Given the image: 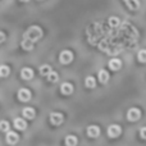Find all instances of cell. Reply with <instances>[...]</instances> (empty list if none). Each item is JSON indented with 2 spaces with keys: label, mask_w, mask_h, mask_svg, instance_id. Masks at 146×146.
Returning <instances> with one entry per match:
<instances>
[{
  "label": "cell",
  "mask_w": 146,
  "mask_h": 146,
  "mask_svg": "<svg viewBox=\"0 0 146 146\" xmlns=\"http://www.w3.org/2000/svg\"><path fill=\"white\" fill-rule=\"evenodd\" d=\"M41 37H42V30H41V27H38V26H31L30 28L26 30L25 35H23V38L31 40V41H33V42L38 41Z\"/></svg>",
  "instance_id": "cell-1"
},
{
  "label": "cell",
  "mask_w": 146,
  "mask_h": 146,
  "mask_svg": "<svg viewBox=\"0 0 146 146\" xmlns=\"http://www.w3.org/2000/svg\"><path fill=\"white\" fill-rule=\"evenodd\" d=\"M73 60V53L69 50H63L59 55V62L62 64H69Z\"/></svg>",
  "instance_id": "cell-2"
},
{
  "label": "cell",
  "mask_w": 146,
  "mask_h": 146,
  "mask_svg": "<svg viewBox=\"0 0 146 146\" xmlns=\"http://www.w3.org/2000/svg\"><path fill=\"white\" fill-rule=\"evenodd\" d=\"M121 133H122L121 126H118V124H111V126H109L108 136L110 137V139H117V137H118Z\"/></svg>",
  "instance_id": "cell-3"
},
{
  "label": "cell",
  "mask_w": 146,
  "mask_h": 146,
  "mask_svg": "<svg viewBox=\"0 0 146 146\" xmlns=\"http://www.w3.org/2000/svg\"><path fill=\"white\" fill-rule=\"evenodd\" d=\"M140 117H141V111H140V109H137V108L129 109L128 113H127V119H128L129 122H136V121H139Z\"/></svg>",
  "instance_id": "cell-4"
},
{
  "label": "cell",
  "mask_w": 146,
  "mask_h": 146,
  "mask_svg": "<svg viewBox=\"0 0 146 146\" xmlns=\"http://www.w3.org/2000/svg\"><path fill=\"white\" fill-rule=\"evenodd\" d=\"M50 123L54 126H59L63 123V114L62 113H51L50 114Z\"/></svg>",
  "instance_id": "cell-5"
},
{
  "label": "cell",
  "mask_w": 146,
  "mask_h": 146,
  "mask_svg": "<svg viewBox=\"0 0 146 146\" xmlns=\"http://www.w3.org/2000/svg\"><path fill=\"white\" fill-rule=\"evenodd\" d=\"M18 99L21 101H28L31 99V91L27 88H21L18 90Z\"/></svg>",
  "instance_id": "cell-6"
},
{
  "label": "cell",
  "mask_w": 146,
  "mask_h": 146,
  "mask_svg": "<svg viewBox=\"0 0 146 146\" xmlns=\"http://www.w3.org/2000/svg\"><path fill=\"white\" fill-rule=\"evenodd\" d=\"M87 135L91 139H96L100 135V128L98 126H88L87 127Z\"/></svg>",
  "instance_id": "cell-7"
},
{
  "label": "cell",
  "mask_w": 146,
  "mask_h": 146,
  "mask_svg": "<svg viewBox=\"0 0 146 146\" xmlns=\"http://www.w3.org/2000/svg\"><path fill=\"white\" fill-rule=\"evenodd\" d=\"M18 140H19V136H18L15 132H8L7 133V142L9 145H15L18 142Z\"/></svg>",
  "instance_id": "cell-8"
},
{
  "label": "cell",
  "mask_w": 146,
  "mask_h": 146,
  "mask_svg": "<svg viewBox=\"0 0 146 146\" xmlns=\"http://www.w3.org/2000/svg\"><path fill=\"white\" fill-rule=\"evenodd\" d=\"M60 92L63 95H71L73 92V85L69 82H64L63 85L60 86Z\"/></svg>",
  "instance_id": "cell-9"
},
{
  "label": "cell",
  "mask_w": 146,
  "mask_h": 146,
  "mask_svg": "<svg viewBox=\"0 0 146 146\" xmlns=\"http://www.w3.org/2000/svg\"><path fill=\"white\" fill-rule=\"evenodd\" d=\"M122 67V62L119 60V59L114 58V59H110L109 60V68L111 69V71H119Z\"/></svg>",
  "instance_id": "cell-10"
},
{
  "label": "cell",
  "mask_w": 146,
  "mask_h": 146,
  "mask_svg": "<svg viewBox=\"0 0 146 146\" xmlns=\"http://www.w3.org/2000/svg\"><path fill=\"white\" fill-rule=\"evenodd\" d=\"M126 5L128 7L129 10H137L140 8V1L139 0H123Z\"/></svg>",
  "instance_id": "cell-11"
},
{
  "label": "cell",
  "mask_w": 146,
  "mask_h": 146,
  "mask_svg": "<svg viewBox=\"0 0 146 146\" xmlns=\"http://www.w3.org/2000/svg\"><path fill=\"white\" fill-rule=\"evenodd\" d=\"M14 127L17 129H19V131H25L26 127H27V123H26L25 119L17 118V119H14Z\"/></svg>",
  "instance_id": "cell-12"
},
{
  "label": "cell",
  "mask_w": 146,
  "mask_h": 146,
  "mask_svg": "<svg viewBox=\"0 0 146 146\" xmlns=\"http://www.w3.org/2000/svg\"><path fill=\"white\" fill-rule=\"evenodd\" d=\"M98 76H99V81H100L101 83H106L109 81V73L106 72L105 69H100Z\"/></svg>",
  "instance_id": "cell-13"
},
{
  "label": "cell",
  "mask_w": 146,
  "mask_h": 146,
  "mask_svg": "<svg viewBox=\"0 0 146 146\" xmlns=\"http://www.w3.org/2000/svg\"><path fill=\"white\" fill-rule=\"evenodd\" d=\"M22 114H23V117H26L27 119H33L36 115L35 109H32V108H25L22 111Z\"/></svg>",
  "instance_id": "cell-14"
},
{
  "label": "cell",
  "mask_w": 146,
  "mask_h": 146,
  "mask_svg": "<svg viewBox=\"0 0 146 146\" xmlns=\"http://www.w3.org/2000/svg\"><path fill=\"white\" fill-rule=\"evenodd\" d=\"M21 76H22L23 80H31L33 77V71L31 68H23L21 71Z\"/></svg>",
  "instance_id": "cell-15"
},
{
  "label": "cell",
  "mask_w": 146,
  "mask_h": 146,
  "mask_svg": "<svg viewBox=\"0 0 146 146\" xmlns=\"http://www.w3.org/2000/svg\"><path fill=\"white\" fill-rule=\"evenodd\" d=\"M22 48L25 49V50H27V51L32 50L33 49V41L27 40V38H23L22 40Z\"/></svg>",
  "instance_id": "cell-16"
},
{
  "label": "cell",
  "mask_w": 146,
  "mask_h": 146,
  "mask_svg": "<svg viewBox=\"0 0 146 146\" xmlns=\"http://www.w3.org/2000/svg\"><path fill=\"white\" fill-rule=\"evenodd\" d=\"M85 85H86V87H88V88H94L96 86V81H95V78L92 77V76H88V77H86V80H85Z\"/></svg>",
  "instance_id": "cell-17"
},
{
  "label": "cell",
  "mask_w": 146,
  "mask_h": 146,
  "mask_svg": "<svg viewBox=\"0 0 146 146\" xmlns=\"http://www.w3.org/2000/svg\"><path fill=\"white\" fill-rule=\"evenodd\" d=\"M66 145L67 146H76L77 145V137L73 135H68L66 137Z\"/></svg>",
  "instance_id": "cell-18"
},
{
  "label": "cell",
  "mask_w": 146,
  "mask_h": 146,
  "mask_svg": "<svg viewBox=\"0 0 146 146\" xmlns=\"http://www.w3.org/2000/svg\"><path fill=\"white\" fill-rule=\"evenodd\" d=\"M51 72H53V71H51V67L48 66V64H44V66L40 67V73L42 76H46V77H48V76L50 74Z\"/></svg>",
  "instance_id": "cell-19"
},
{
  "label": "cell",
  "mask_w": 146,
  "mask_h": 146,
  "mask_svg": "<svg viewBox=\"0 0 146 146\" xmlns=\"http://www.w3.org/2000/svg\"><path fill=\"white\" fill-rule=\"evenodd\" d=\"M119 25H121V21H119L118 17H110L109 18V26H110V27L115 28V27H118Z\"/></svg>",
  "instance_id": "cell-20"
},
{
  "label": "cell",
  "mask_w": 146,
  "mask_h": 146,
  "mask_svg": "<svg viewBox=\"0 0 146 146\" xmlns=\"http://www.w3.org/2000/svg\"><path fill=\"white\" fill-rule=\"evenodd\" d=\"M137 59H139V62H141V63H146V49H142V50L139 51Z\"/></svg>",
  "instance_id": "cell-21"
},
{
  "label": "cell",
  "mask_w": 146,
  "mask_h": 146,
  "mask_svg": "<svg viewBox=\"0 0 146 146\" xmlns=\"http://www.w3.org/2000/svg\"><path fill=\"white\" fill-rule=\"evenodd\" d=\"M9 73H10V69L8 66L3 64V66L0 67V74H1V77H7V76H9Z\"/></svg>",
  "instance_id": "cell-22"
},
{
  "label": "cell",
  "mask_w": 146,
  "mask_h": 146,
  "mask_svg": "<svg viewBox=\"0 0 146 146\" xmlns=\"http://www.w3.org/2000/svg\"><path fill=\"white\" fill-rule=\"evenodd\" d=\"M58 78H59V76H58V73H56V72H51L50 74L48 76V81H49V82H56V81H58Z\"/></svg>",
  "instance_id": "cell-23"
},
{
  "label": "cell",
  "mask_w": 146,
  "mask_h": 146,
  "mask_svg": "<svg viewBox=\"0 0 146 146\" xmlns=\"http://www.w3.org/2000/svg\"><path fill=\"white\" fill-rule=\"evenodd\" d=\"M1 131L3 132H9V122H7V121H1Z\"/></svg>",
  "instance_id": "cell-24"
},
{
  "label": "cell",
  "mask_w": 146,
  "mask_h": 146,
  "mask_svg": "<svg viewBox=\"0 0 146 146\" xmlns=\"http://www.w3.org/2000/svg\"><path fill=\"white\" fill-rule=\"evenodd\" d=\"M140 136H141V139L146 140V127H142V128L140 129Z\"/></svg>",
  "instance_id": "cell-25"
},
{
  "label": "cell",
  "mask_w": 146,
  "mask_h": 146,
  "mask_svg": "<svg viewBox=\"0 0 146 146\" xmlns=\"http://www.w3.org/2000/svg\"><path fill=\"white\" fill-rule=\"evenodd\" d=\"M5 41V35H4V32H1V42H4Z\"/></svg>",
  "instance_id": "cell-26"
},
{
  "label": "cell",
  "mask_w": 146,
  "mask_h": 146,
  "mask_svg": "<svg viewBox=\"0 0 146 146\" xmlns=\"http://www.w3.org/2000/svg\"><path fill=\"white\" fill-rule=\"evenodd\" d=\"M21 1H28V0H21Z\"/></svg>",
  "instance_id": "cell-27"
}]
</instances>
